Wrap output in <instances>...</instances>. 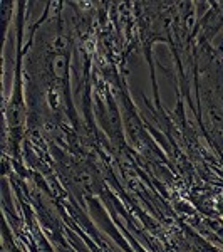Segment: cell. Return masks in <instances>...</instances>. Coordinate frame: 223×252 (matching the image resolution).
Instances as JSON below:
<instances>
[{"instance_id": "cell-1", "label": "cell", "mask_w": 223, "mask_h": 252, "mask_svg": "<svg viewBox=\"0 0 223 252\" xmlns=\"http://www.w3.org/2000/svg\"><path fill=\"white\" fill-rule=\"evenodd\" d=\"M66 63H67V59L64 58L62 54H59V56H56L54 61H52V71H54V74L57 76L59 79H62L64 76H66Z\"/></svg>"}]
</instances>
